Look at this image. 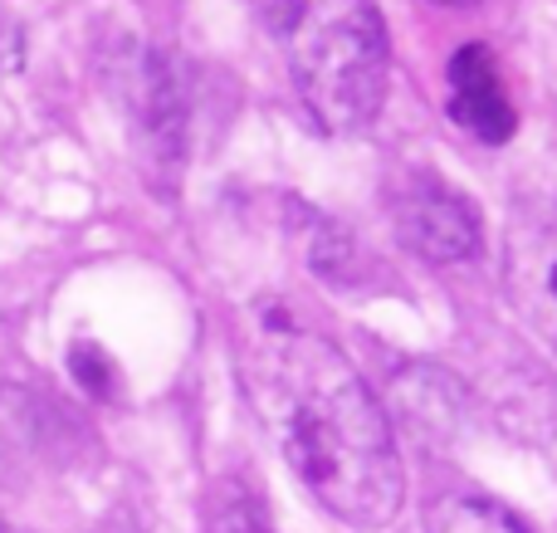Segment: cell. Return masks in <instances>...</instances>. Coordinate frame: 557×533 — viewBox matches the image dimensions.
<instances>
[{
    "mask_svg": "<svg viewBox=\"0 0 557 533\" xmlns=\"http://www.w3.org/2000/svg\"><path fill=\"white\" fill-rule=\"evenodd\" d=\"M240 377L304 489L352 529H382L406 495L396 436L343 348L294 319H255Z\"/></svg>",
    "mask_w": 557,
    "mask_h": 533,
    "instance_id": "6da1fadb",
    "label": "cell"
},
{
    "mask_svg": "<svg viewBox=\"0 0 557 533\" xmlns=\"http://www.w3.org/2000/svg\"><path fill=\"white\" fill-rule=\"evenodd\" d=\"M284 45L288 74L323 133L376 123L392 78V39L376 0H255Z\"/></svg>",
    "mask_w": 557,
    "mask_h": 533,
    "instance_id": "7a4b0ae2",
    "label": "cell"
},
{
    "mask_svg": "<svg viewBox=\"0 0 557 533\" xmlns=\"http://www.w3.org/2000/svg\"><path fill=\"white\" fill-rule=\"evenodd\" d=\"M392 225L406 250L425 255L435 264H455L480 255V211L470 196L455 191L435 172H406L392 191Z\"/></svg>",
    "mask_w": 557,
    "mask_h": 533,
    "instance_id": "3957f363",
    "label": "cell"
},
{
    "mask_svg": "<svg viewBox=\"0 0 557 533\" xmlns=\"http://www.w3.org/2000/svg\"><path fill=\"white\" fill-rule=\"evenodd\" d=\"M445 113L474 142H509L513 137L519 108L504 88L499 59L490 54V45H460L450 54V64H445Z\"/></svg>",
    "mask_w": 557,
    "mask_h": 533,
    "instance_id": "277c9868",
    "label": "cell"
},
{
    "mask_svg": "<svg viewBox=\"0 0 557 533\" xmlns=\"http://www.w3.org/2000/svg\"><path fill=\"white\" fill-rule=\"evenodd\" d=\"M509 294L529 329L557 352V215L519 235L509 250Z\"/></svg>",
    "mask_w": 557,
    "mask_h": 533,
    "instance_id": "5b68a950",
    "label": "cell"
},
{
    "mask_svg": "<svg viewBox=\"0 0 557 533\" xmlns=\"http://www.w3.org/2000/svg\"><path fill=\"white\" fill-rule=\"evenodd\" d=\"M416 533H533L513 509L494 505L480 495H441L421 509V529Z\"/></svg>",
    "mask_w": 557,
    "mask_h": 533,
    "instance_id": "8992f818",
    "label": "cell"
},
{
    "mask_svg": "<svg viewBox=\"0 0 557 533\" xmlns=\"http://www.w3.org/2000/svg\"><path fill=\"white\" fill-rule=\"evenodd\" d=\"M441 5H470V0H441Z\"/></svg>",
    "mask_w": 557,
    "mask_h": 533,
    "instance_id": "52a82bcc",
    "label": "cell"
}]
</instances>
